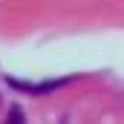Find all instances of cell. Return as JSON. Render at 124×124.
<instances>
[{"mask_svg":"<svg viewBox=\"0 0 124 124\" xmlns=\"http://www.w3.org/2000/svg\"><path fill=\"white\" fill-rule=\"evenodd\" d=\"M9 84H12L15 90H23V93L46 95V93H52V90H58V87H63L66 81H43V84H29V81H15V78H9Z\"/></svg>","mask_w":124,"mask_h":124,"instance_id":"cell-1","label":"cell"},{"mask_svg":"<svg viewBox=\"0 0 124 124\" xmlns=\"http://www.w3.org/2000/svg\"><path fill=\"white\" fill-rule=\"evenodd\" d=\"M6 124H26V118H23V110H20V107H12V110H9V118H6Z\"/></svg>","mask_w":124,"mask_h":124,"instance_id":"cell-2","label":"cell"}]
</instances>
